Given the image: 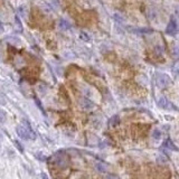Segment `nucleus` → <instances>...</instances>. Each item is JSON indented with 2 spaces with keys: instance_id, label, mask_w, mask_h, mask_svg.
<instances>
[{
  "instance_id": "obj_1",
  "label": "nucleus",
  "mask_w": 179,
  "mask_h": 179,
  "mask_svg": "<svg viewBox=\"0 0 179 179\" xmlns=\"http://www.w3.org/2000/svg\"><path fill=\"white\" fill-rule=\"evenodd\" d=\"M16 130H17V134L21 139H25V140H35L36 139V133L34 132V130L27 121H24V123L18 125Z\"/></svg>"
},
{
  "instance_id": "obj_2",
  "label": "nucleus",
  "mask_w": 179,
  "mask_h": 179,
  "mask_svg": "<svg viewBox=\"0 0 179 179\" xmlns=\"http://www.w3.org/2000/svg\"><path fill=\"white\" fill-rule=\"evenodd\" d=\"M53 160L55 162L56 167H58V168H66L67 166H69V159L66 158V157L63 155V152H58L56 156L53 157Z\"/></svg>"
},
{
  "instance_id": "obj_3",
  "label": "nucleus",
  "mask_w": 179,
  "mask_h": 179,
  "mask_svg": "<svg viewBox=\"0 0 179 179\" xmlns=\"http://www.w3.org/2000/svg\"><path fill=\"white\" fill-rule=\"evenodd\" d=\"M157 83L160 87H166L169 85L170 78L167 74H159L158 77H157Z\"/></svg>"
},
{
  "instance_id": "obj_4",
  "label": "nucleus",
  "mask_w": 179,
  "mask_h": 179,
  "mask_svg": "<svg viewBox=\"0 0 179 179\" xmlns=\"http://www.w3.org/2000/svg\"><path fill=\"white\" fill-rule=\"evenodd\" d=\"M178 30V26H177V21L175 20L174 18L171 19L167 26V29H166V32L169 34V35H175Z\"/></svg>"
},
{
  "instance_id": "obj_5",
  "label": "nucleus",
  "mask_w": 179,
  "mask_h": 179,
  "mask_svg": "<svg viewBox=\"0 0 179 179\" xmlns=\"http://www.w3.org/2000/svg\"><path fill=\"white\" fill-rule=\"evenodd\" d=\"M81 106H82L83 109L88 110V109H92L93 106H94V103L91 100L86 99V97H83L82 100H81Z\"/></svg>"
},
{
  "instance_id": "obj_6",
  "label": "nucleus",
  "mask_w": 179,
  "mask_h": 179,
  "mask_svg": "<svg viewBox=\"0 0 179 179\" xmlns=\"http://www.w3.org/2000/svg\"><path fill=\"white\" fill-rule=\"evenodd\" d=\"M58 26H60V29H63V30H67L69 27H71V25L67 20H65V19H60V21H58Z\"/></svg>"
},
{
  "instance_id": "obj_7",
  "label": "nucleus",
  "mask_w": 179,
  "mask_h": 179,
  "mask_svg": "<svg viewBox=\"0 0 179 179\" xmlns=\"http://www.w3.org/2000/svg\"><path fill=\"white\" fill-rule=\"evenodd\" d=\"M133 32H141V34H148V32H152V29H149V28H134Z\"/></svg>"
},
{
  "instance_id": "obj_8",
  "label": "nucleus",
  "mask_w": 179,
  "mask_h": 179,
  "mask_svg": "<svg viewBox=\"0 0 179 179\" xmlns=\"http://www.w3.org/2000/svg\"><path fill=\"white\" fill-rule=\"evenodd\" d=\"M80 38H81L82 41H91V38H90V36H88V34H86L85 32H81V34H80Z\"/></svg>"
},
{
  "instance_id": "obj_9",
  "label": "nucleus",
  "mask_w": 179,
  "mask_h": 179,
  "mask_svg": "<svg viewBox=\"0 0 179 179\" xmlns=\"http://www.w3.org/2000/svg\"><path fill=\"white\" fill-rule=\"evenodd\" d=\"M152 138L156 139V140H159V139H161V132L159 131V130H153L151 133Z\"/></svg>"
},
{
  "instance_id": "obj_10",
  "label": "nucleus",
  "mask_w": 179,
  "mask_h": 179,
  "mask_svg": "<svg viewBox=\"0 0 179 179\" xmlns=\"http://www.w3.org/2000/svg\"><path fill=\"white\" fill-rule=\"evenodd\" d=\"M168 104H169V103H168V101L166 100L165 97H161L160 100H159V105L162 106V108H167Z\"/></svg>"
},
{
  "instance_id": "obj_11",
  "label": "nucleus",
  "mask_w": 179,
  "mask_h": 179,
  "mask_svg": "<svg viewBox=\"0 0 179 179\" xmlns=\"http://www.w3.org/2000/svg\"><path fill=\"white\" fill-rule=\"evenodd\" d=\"M111 125H116V124L119 123V116L118 115H114L112 119H111Z\"/></svg>"
},
{
  "instance_id": "obj_12",
  "label": "nucleus",
  "mask_w": 179,
  "mask_h": 179,
  "mask_svg": "<svg viewBox=\"0 0 179 179\" xmlns=\"http://www.w3.org/2000/svg\"><path fill=\"white\" fill-rule=\"evenodd\" d=\"M14 144H15V146H16L17 148H18V150H19L20 152H23V151H24V148L21 147V144L19 143L18 140H14Z\"/></svg>"
},
{
  "instance_id": "obj_13",
  "label": "nucleus",
  "mask_w": 179,
  "mask_h": 179,
  "mask_svg": "<svg viewBox=\"0 0 179 179\" xmlns=\"http://www.w3.org/2000/svg\"><path fill=\"white\" fill-rule=\"evenodd\" d=\"M6 120V113L4 112V110L0 109V123H2Z\"/></svg>"
},
{
  "instance_id": "obj_14",
  "label": "nucleus",
  "mask_w": 179,
  "mask_h": 179,
  "mask_svg": "<svg viewBox=\"0 0 179 179\" xmlns=\"http://www.w3.org/2000/svg\"><path fill=\"white\" fill-rule=\"evenodd\" d=\"M166 146H168V147H171V148H172V150H177V148L175 147L174 144H172V142H171L170 140H168V141L166 142Z\"/></svg>"
},
{
  "instance_id": "obj_15",
  "label": "nucleus",
  "mask_w": 179,
  "mask_h": 179,
  "mask_svg": "<svg viewBox=\"0 0 179 179\" xmlns=\"http://www.w3.org/2000/svg\"><path fill=\"white\" fill-rule=\"evenodd\" d=\"M35 102H36V104L38 105V108H39V109H41V110L43 111V112H44V109H43V106H41V102H39V100H38L37 97H35Z\"/></svg>"
},
{
  "instance_id": "obj_16",
  "label": "nucleus",
  "mask_w": 179,
  "mask_h": 179,
  "mask_svg": "<svg viewBox=\"0 0 179 179\" xmlns=\"http://www.w3.org/2000/svg\"><path fill=\"white\" fill-rule=\"evenodd\" d=\"M105 179H118L115 176H113V175H109V176H106Z\"/></svg>"
},
{
  "instance_id": "obj_17",
  "label": "nucleus",
  "mask_w": 179,
  "mask_h": 179,
  "mask_svg": "<svg viewBox=\"0 0 179 179\" xmlns=\"http://www.w3.org/2000/svg\"><path fill=\"white\" fill-rule=\"evenodd\" d=\"M4 30H5V28H4V25L0 23V34H2V32H4Z\"/></svg>"
},
{
  "instance_id": "obj_18",
  "label": "nucleus",
  "mask_w": 179,
  "mask_h": 179,
  "mask_svg": "<svg viewBox=\"0 0 179 179\" xmlns=\"http://www.w3.org/2000/svg\"><path fill=\"white\" fill-rule=\"evenodd\" d=\"M41 179H48V177H47V175L46 174H41Z\"/></svg>"
},
{
  "instance_id": "obj_19",
  "label": "nucleus",
  "mask_w": 179,
  "mask_h": 179,
  "mask_svg": "<svg viewBox=\"0 0 179 179\" xmlns=\"http://www.w3.org/2000/svg\"><path fill=\"white\" fill-rule=\"evenodd\" d=\"M176 13H177V15H178V17H179V7L177 8V11H176Z\"/></svg>"
}]
</instances>
